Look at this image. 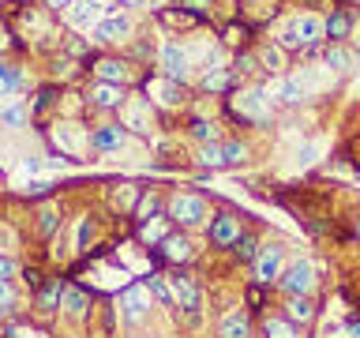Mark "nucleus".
<instances>
[{
	"mask_svg": "<svg viewBox=\"0 0 360 338\" xmlns=\"http://www.w3.org/2000/svg\"><path fill=\"white\" fill-rule=\"evenodd\" d=\"M229 109H233V117L252 120V124H266V120H270V98H266L263 87H252V90H240V94H233Z\"/></svg>",
	"mask_w": 360,
	"mask_h": 338,
	"instance_id": "nucleus-1",
	"label": "nucleus"
},
{
	"mask_svg": "<svg viewBox=\"0 0 360 338\" xmlns=\"http://www.w3.org/2000/svg\"><path fill=\"white\" fill-rule=\"evenodd\" d=\"M202 218H207V203H202V196L176 192V196L169 199V222H176V225H184V230H191V225H199Z\"/></svg>",
	"mask_w": 360,
	"mask_h": 338,
	"instance_id": "nucleus-2",
	"label": "nucleus"
},
{
	"mask_svg": "<svg viewBox=\"0 0 360 338\" xmlns=\"http://www.w3.org/2000/svg\"><path fill=\"white\" fill-rule=\"evenodd\" d=\"M278 282H281V289H285L289 297H308V293L315 289V267L308 263V259H300V263H292Z\"/></svg>",
	"mask_w": 360,
	"mask_h": 338,
	"instance_id": "nucleus-3",
	"label": "nucleus"
},
{
	"mask_svg": "<svg viewBox=\"0 0 360 338\" xmlns=\"http://www.w3.org/2000/svg\"><path fill=\"white\" fill-rule=\"evenodd\" d=\"M120 308H124V320L128 323H143L146 315H150V289L146 286H128L120 293Z\"/></svg>",
	"mask_w": 360,
	"mask_h": 338,
	"instance_id": "nucleus-4",
	"label": "nucleus"
},
{
	"mask_svg": "<svg viewBox=\"0 0 360 338\" xmlns=\"http://www.w3.org/2000/svg\"><path fill=\"white\" fill-rule=\"evenodd\" d=\"M158 64H162V75L173 79V83L188 79V53L180 49V42H165L162 53H158Z\"/></svg>",
	"mask_w": 360,
	"mask_h": 338,
	"instance_id": "nucleus-5",
	"label": "nucleus"
},
{
	"mask_svg": "<svg viewBox=\"0 0 360 338\" xmlns=\"http://www.w3.org/2000/svg\"><path fill=\"white\" fill-rule=\"evenodd\" d=\"M64 15H68V23H72V27H79V30H94L98 23L109 15V8H101L98 0H75V4L68 8Z\"/></svg>",
	"mask_w": 360,
	"mask_h": 338,
	"instance_id": "nucleus-6",
	"label": "nucleus"
},
{
	"mask_svg": "<svg viewBox=\"0 0 360 338\" xmlns=\"http://www.w3.org/2000/svg\"><path fill=\"white\" fill-rule=\"evenodd\" d=\"M154 259L158 263H188L191 259V241L184 233H165V241L158 244V252H154Z\"/></svg>",
	"mask_w": 360,
	"mask_h": 338,
	"instance_id": "nucleus-7",
	"label": "nucleus"
},
{
	"mask_svg": "<svg viewBox=\"0 0 360 338\" xmlns=\"http://www.w3.org/2000/svg\"><path fill=\"white\" fill-rule=\"evenodd\" d=\"M169 289H173V297H176V304L180 308H188V312H199V304H202V293H199V286H195V278H188V275H176L169 278Z\"/></svg>",
	"mask_w": 360,
	"mask_h": 338,
	"instance_id": "nucleus-8",
	"label": "nucleus"
},
{
	"mask_svg": "<svg viewBox=\"0 0 360 338\" xmlns=\"http://www.w3.org/2000/svg\"><path fill=\"white\" fill-rule=\"evenodd\" d=\"M304 94H308V87H304L300 75L274 79V83L266 87V98H278V101H285V106H297V101H304Z\"/></svg>",
	"mask_w": 360,
	"mask_h": 338,
	"instance_id": "nucleus-9",
	"label": "nucleus"
},
{
	"mask_svg": "<svg viewBox=\"0 0 360 338\" xmlns=\"http://www.w3.org/2000/svg\"><path fill=\"white\" fill-rule=\"evenodd\" d=\"M240 237V218L236 214H218V218L210 222V244H218V248H233V241Z\"/></svg>",
	"mask_w": 360,
	"mask_h": 338,
	"instance_id": "nucleus-10",
	"label": "nucleus"
},
{
	"mask_svg": "<svg viewBox=\"0 0 360 338\" xmlns=\"http://www.w3.org/2000/svg\"><path fill=\"white\" fill-rule=\"evenodd\" d=\"M255 282L259 286H270L274 278H281V248H263V252L255 256Z\"/></svg>",
	"mask_w": 360,
	"mask_h": 338,
	"instance_id": "nucleus-11",
	"label": "nucleus"
},
{
	"mask_svg": "<svg viewBox=\"0 0 360 338\" xmlns=\"http://www.w3.org/2000/svg\"><path fill=\"white\" fill-rule=\"evenodd\" d=\"M128 34H131V19L105 15V19L94 27V42H128Z\"/></svg>",
	"mask_w": 360,
	"mask_h": 338,
	"instance_id": "nucleus-12",
	"label": "nucleus"
},
{
	"mask_svg": "<svg viewBox=\"0 0 360 338\" xmlns=\"http://www.w3.org/2000/svg\"><path fill=\"white\" fill-rule=\"evenodd\" d=\"M124 101H128L124 98V87H117V83H101L98 79L90 87V106H98V109H120Z\"/></svg>",
	"mask_w": 360,
	"mask_h": 338,
	"instance_id": "nucleus-13",
	"label": "nucleus"
},
{
	"mask_svg": "<svg viewBox=\"0 0 360 338\" xmlns=\"http://www.w3.org/2000/svg\"><path fill=\"white\" fill-rule=\"evenodd\" d=\"M124 128L131 132H150V106H146L143 98H128L124 101Z\"/></svg>",
	"mask_w": 360,
	"mask_h": 338,
	"instance_id": "nucleus-14",
	"label": "nucleus"
},
{
	"mask_svg": "<svg viewBox=\"0 0 360 338\" xmlns=\"http://www.w3.org/2000/svg\"><path fill=\"white\" fill-rule=\"evenodd\" d=\"M292 27H297L304 49H315V45L326 38V23L319 15H300V19H292Z\"/></svg>",
	"mask_w": 360,
	"mask_h": 338,
	"instance_id": "nucleus-15",
	"label": "nucleus"
},
{
	"mask_svg": "<svg viewBox=\"0 0 360 338\" xmlns=\"http://www.w3.org/2000/svg\"><path fill=\"white\" fill-rule=\"evenodd\" d=\"M124 139H128V135H124L120 124H101V128L90 132V146H94V151H120Z\"/></svg>",
	"mask_w": 360,
	"mask_h": 338,
	"instance_id": "nucleus-16",
	"label": "nucleus"
},
{
	"mask_svg": "<svg viewBox=\"0 0 360 338\" xmlns=\"http://www.w3.org/2000/svg\"><path fill=\"white\" fill-rule=\"evenodd\" d=\"M218 334L221 338H252V320H248V312H229V315H221V323H218Z\"/></svg>",
	"mask_w": 360,
	"mask_h": 338,
	"instance_id": "nucleus-17",
	"label": "nucleus"
},
{
	"mask_svg": "<svg viewBox=\"0 0 360 338\" xmlns=\"http://www.w3.org/2000/svg\"><path fill=\"white\" fill-rule=\"evenodd\" d=\"M94 75L101 79V83H117V87H124L131 72H128V64H124V61H112V56H105V61L94 64Z\"/></svg>",
	"mask_w": 360,
	"mask_h": 338,
	"instance_id": "nucleus-18",
	"label": "nucleus"
},
{
	"mask_svg": "<svg viewBox=\"0 0 360 338\" xmlns=\"http://www.w3.org/2000/svg\"><path fill=\"white\" fill-rule=\"evenodd\" d=\"M150 94H158V101L162 106H180L184 101V83H173V79H154L150 83Z\"/></svg>",
	"mask_w": 360,
	"mask_h": 338,
	"instance_id": "nucleus-19",
	"label": "nucleus"
},
{
	"mask_svg": "<svg viewBox=\"0 0 360 338\" xmlns=\"http://www.w3.org/2000/svg\"><path fill=\"white\" fill-rule=\"evenodd\" d=\"M285 320H289V323H300V327L311 323V320H315V304H311L308 297H289V301H285Z\"/></svg>",
	"mask_w": 360,
	"mask_h": 338,
	"instance_id": "nucleus-20",
	"label": "nucleus"
},
{
	"mask_svg": "<svg viewBox=\"0 0 360 338\" xmlns=\"http://www.w3.org/2000/svg\"><path fill=\"white\" fill-rule=\"evenodd\" d=\"M64 289H68V282H60V278H49V282H45V286L38 289V308L53 312L56 304L64 301Z\"/></svg>",
	"mask_w": 360,
	"mask_h": 338,
	"instance_id": "nucleus-21",
	"label": "nucleus"
},
{
	"mask_svg": "<svg viewBox=\"0 0 360 338\" xmlns=\"http://www.w3.org/2000/svg\"><path fill=\"white\" fill-rule=\"evenodd\" d=\"M64 308H68V315H86V308H90V293L86 289H79V286H68L64 289Z\"/></svg>",
	"mask_w": 360,
	"mask_h": 338,
	"instance_id": "nucleus-22",
	"label": "nucleus"
},
{
	"mask_svg": "<svg viewBox=\"0 0 360 338\" xmlns=\"http://www.w3.org/2000/svg\"><path fill=\"white\" fill-rule=\"evenodd\" d=\"M349 30H353V15H349V11H334V15L326 19V38H330V45H338Z\"/></svg>",
	"mask_w": 360,
	"mask_h": 338,
	"instance_id": "nucleus-23",
	"label": "nucleus"
},
{
	"mask_svg": "<svg viewBox=\"0 0 360 338\" xmlns=\"http://www.w3.org/2000/svg\"><path fill=\"white\" fill-rule=\"evenodd\" d=\"M263 334L266 338H300L297 334V323H289L285 315H270V320L263 323Z\"/></svg>",
	"mask_w": 360,
	"mask_h": 338,
	"instance_id": "nucleus-24",
	"label": "nucleus"
},
{
	"mask_svg": "<svg viewBox=\"0 0 360 338\" xmlns=\"http://www.w3.org/2000/svg\"><path fill=\"white\" fill-rule=\"evenodd\" d=\"M229 79H233V72H229V68L214 64V68H207V75H202V90H210V94H218V90H225V87H229Z\"/></svg>",
	"mask_w": 360,
	"mask_h": 338,
	"instance_id": "nucleus-25",
	"label": "nucleus"
},
{
	"mask_svg": "<svg viewBox=\"0 0 360 338\" xmlns=\"http://www.w3.org/2000/svg\"><path fill=\"white\" fill-rule=\"evenodd\" d=\"M259 252H263V248H259V241H255L252 233H240V237L233 241V256H236V259H244V263H255V256H259Z\"/></svg>",
	"mask_w": 360,
	"mask_h": 338,
	"instance_id": "nucleus-26",
	"label": "nucleus"
},
{
	"mask_svg": "<svg viewBox=\"0 0 360 338\" xmlns=\"http://www.w3.org/2000/svg\"><path fill=\"white\" fill-rule=\"evenodd\" d=\"M259 56V68H263V72H281V61H285V56H281V45H263V49L255 53Z\"/></svg>",
	"mask_w": 360,
	"mask_h": 338,
	"instance_id": "nucleus-27",
	"label": "nucleus"
},
{
	"mask_svg": "<svg viewBox=\"0 0 360 338\" xmlns=\"http://www.w3.org/2000/svg\"><path fill=\"white\" fill-rule=\"evenodd\" d=\"M158 207H162V199H158L154 192H146V196L139 199V207H135V222H139V225H146V222H154V214H158Z\"/></svg>",
	"mask_w": 360,
	"mask_h": 338,
	"instance_id": "nucleus-28",
	"label": "nucleus"
},
{
	"mask_svg": "<svg viewBox=\"0 0 360 338\" xmlns=\"http://www.w3.org/2000/svg\"><path fill=\"white\" fill-rule=\"evenodd\" d=\"M323 64L334 68V72H349V64H353V56H349L342 45H330V49L323 53Z\"/></svg>",
	"mask_w": 360,
	"mask_h": 338,
	"instance_id": "nucleus-29",
	"label": "nucleus"
},
{
	"mask_svg": "<svg viewBox=\"0 0 360 338\" xmlns=\"http://www.w3.org/2000/svg\"><path fill=\"white\" fill-rule=\"evenodd\" d=\"M19 90V72L11 64L0 61V98H8V94H15Z\"/></svg>",
	"mask_w": 360,
	"mask_h": 338,
	"instance_id": "nucleus-30",
	"label": "nucleus"
},
{
	"mask_svg": "<svg viewBox=\"0 0 360 338\" xmlns=\"http://www.w3.org/2000/svg\"><path fill=\"white\" fill-rule=\"evenodd\" d=\"M191 135H195L199 143H207V146L221 139V135H218V124H214V120H195V124H191Z\"/></svg>",
	"mask_w": 360,
	"mask_h": 338,
	"instance_id": "nucleus-31",
	"label": "nucleus"
},
{
	"mask_svg": "<svg viewBox=\"0 0 360 338\" xmlns=\"http://www.w3.org/2000/svg\"><path fill=\"white\" fill-rule=\"evenodd\" d=\"M146 289H150L154 297H158V301L165 304V308H173V304H176V297H173V289H169V286H165V282L158 278V275H150V278H146Z\"/></svg>",
	"mask_w": 360,
	"mask_h": 338,
	"instance_id": "nucleus-32",
	"label": "nucleus"
},
{
	"mask_svg": "<svg viewBox=\"0 0 360 338\" xmlns=\"http://www.w3.org/2000/svg\"><path fill=\"white\" fill-rule=\"evenodd\" d=\"M199 162H202V165H210V169H221V165H225V158H221V143L202 146V151H199Z\"/></svg>",
	"mask_w": 360,
	"mask_h": 338,
	"instance_id": "nucleus-33",
	"label": "nucleus"
},
{
	"mask_svg": "<svg viewBox=\"0 0 360 338\" xmlns=\"http://www.w3.org/2000/svg\"><path fill=\"white\" fill-rule=\"evenodd\" d=\"M278 45L281 49H304V42H300V34H297V27H281V34H278Z\"/></svg>",
	"mask_w": 360,
	"mask_h": 338,
	"instance_id": "nucleus-34",
	"label": "nucleus"
},
{
	"mask_svg": "<svg viewBox=\"0 0 360 338\" xmlns=\"http://www.w3.org/2000/svg\"><path fill=\"white\" fill-rule=\"evenodd\" d=\"M27 120V109L22 106H11V109H0V124H8V128H19V124Z\"/></svg>",
	"mask_w": 360,
	"mask_h": 338,
	"instance_id": "nucleus-35",
	"label": "nucleus"
},
{
	"mask_svg": "<svg viewBox=\"0 0 360 338\" xmlns=\"http://www.w3.org/2000/svg\"><path fill=\"white\" fill-rule=\"evenodd\" d=\"M221 158H225V165H240L244 162V146L240 143H221Z\"/></svg>",
	"mask_w": 360,
	"mask_h": 338,
	"instance_id": "nucleus-36",
	"label": "nucleus"
},
{
	"mask_svg": "<svg viewBox=\"0 0 360 338\" xmlns=\"http://www.w3.org/2000/svg\"><path fill=\"white\" fill-rule=\"evenodd\" d=\"M180 4H184L195 19H207L210 15V0H180Z\"/></svg>",
	"mask_w": 360,
	"mask_h": 338,
	"instance_id": "nucleus-37",
	"label": "nucleus"
},
{
	"mask_svg": "<svg viewBox=\"0 0 360 338\" xmlns=\"http://www.w3.org/2000/svg\"><path fill=\"white\" fill-rule=\"evenodd\" d=\"M236 68H240L244 75H252V72H263V68H259V56H255V53H244L240 61H236Z\"/></svg>",
	"mask_w": 360,
	"mask_h": 338,
	"instance_id": "nucleus-38",
	"label": "nucleus"
},
{
	"mask_svg": "<svg viewBox=\"0 0 360 338\" xmlns=\"http://www.w3.org/2000/svg\"><path fill=\"white\" fill-rule=\"evenodd\" d=\"M22 282H27V289H34V293H38V289L45 286L41 270H34V267H27V270H22Z\"/></svg>",
	"mask_w": 360,
	"mask_h": 338,
	"instance_id": "nucleus-39",
	"label": "nucleus"
},
{
	"mask_svg": "<svg viewBox=\"0 0 360 338\" xmlns=\"http://www.w3.org/2000/svg\"><path fill=\"white\" fill-rule=\"evenodd\" d=\"M38 225H41L45 237H53V233H56V214H53V211H41V222H38Z\"/></svg>",
	"mask_w": 360,
	"mask_h": 338,
	"instance_id": "nucleus-40",
	"label": "nucleus"
},
{
	"mask_svg": "<svg viewBox=\"0 0 360 338\" xmlns=\"http://www.w3.org/2000/svg\"><path fill=\"white\" fill-rule=\"evenodd\" d=\"M248 304H252V308H263V286H248Z\"/></svg>",
	"mask_w": 360,
	"mask_h": 338,
	"instance_id": "nucleus-41",
	"label": "nucleus"
},
{
	"mask_svg": "<svg viewBox=\"0 0 360 338\" xmlns=\"http://www.w3.org/2000/svg\"><path fill=\"white\" fill-rule=\"evenodd\" d=\"M11 301H15V297H11V286H8L4 278H0V312H8V308H11Z\"/></svg>",
	"mask_w": 360,
	"mask_h": 338,
	"instance_id": "nucleus-42",
	"label": "nucleus"
},
{
	"mask_svg": "<svg viewBox=\"0 0 360 338\" xmlns=\"http://www.w3.org/2000/svg\"><path fill=\"white\" fill-rule=\"evenodd\" d=\"M15 270H19V267H15V259H8V256H0V278H4V282H8L11 275H15Z\"/></svg>",
	"mask_w": 360,
	"mask_h": 338,
	"instance_id": "nucleus-43",
	"label": "nucleus"
},
{
	"mask_svg": "<svg viewBox=\"0 0 360 338\" xmlns=\"http://www.w3.org/2000/svg\"><path fill=\"white\" fill-rule=\"evenodd\" d=\"M90 233H94V225H90V218L79 225V248H86V241H90Z\"/></svg>",
	"mask_w": 360,
	"mask_h": 338,
	"instance_id": "nucleus-44",
	"label": "nucleus"
},
{
	"mask_svg": "<svg viewBox=\"0 0 360 338\" xmlns=\"http://www.w3.org/2000/svg\"><path fill=\"white\" fill-rule=\"evenodd\" d=\"M53 184H45V180H38V184H30V196H49Z\"/></svg>",
	"mask_w": 360,
	"mask_h": 338,
	"instance_id": "nucleus-45",
	"label": "nucleus"
},
{
	"mask_svg": "<svg viewBox=\"0 0 360 338\" xmlns=\"http://www.w3.org/2000/svg\"><path fill=\"white\" fill-rule=\"evenodd\" d=\"M45 4H49L53 11H68V8H72V4H75V0H45Z\"/></svg>",
	"mask_w": 360,
	"mask_h": 338,
	"instance_id": "nucleus-46",
	"label": "nucleus"
},
{
	"mask_svg": "<svg viewBox=\"0 0 360 338\" xmlns=\"http://www.w3.org/2000/svg\"><path fill=\"white\" fill-rule=\"evenodd\" d=\"M349 334H360V320H349Z\"/></svg>",
	"mask_w": 360,
	"mask_h": 338,
	"instance_id": "nucleus-47",
	"label": "nucleus"
},
{
	"mask_svg": "<svg viewBox=\"0 0 360 338\" xmlns=\"http://www.w3.org/2000/svg\"><path fill=\"white\" fill-rule=\"evenodd\" d=\"M98 4H101V8H112V4H120V0H98Z\"/></svg>",
	"mask_w": 360,
	"mask_h": 338,
	"instance_id": "nucleus-48",
	"label": "nucleus"
},
{
	"mask_svg": "<svg viewBox=\"0 0 360 338\" xmlns=\"http://www.w3.org/2000/svg\"><path fill=\"white\" fill-rule=\"evenodd\" d=\"M120 4H143V0H120Z\"/></svg>",
	"mask_w": 360,
	"mask_h": 338,
	"instance_id": "nucleus-49",
	"label": "nucleus"
},
{
	"mask_svg": "<svg viewBox=\"0 0 360 338\" xmlns=\"http://www.w3.org/2000/svg\"><path fill=\"white\" fill-rule=\"evenodd\" d=\"M356 233H360V218H356Z\"/></svg>",
	"mask_w": 360,
	"mask_h": 338,
	"instance_id": "nucleus-50",
	"label": "nucleus"
},
{
	"mask_svg": "<svg viewBox=\"0 0 360 338\" xmlns=\"http://www.w3.org/2000/svg\"><path fill=\"white\" fill-rule=\"evenodd\" d=\"M356 4H360V0H356Z\"/></svg>",
	"mask_w": 360,
	"mask_h": 338,
	"instance_id": "nucleus-51",
	"label": "nucleus"
}]
</instances>
